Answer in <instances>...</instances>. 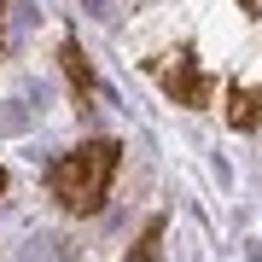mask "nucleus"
<instances>
[{
  "mask_svg": "<svg viewBox=\"0 0 262 262\" xmlns=\"http://www.w3.org/2000/svg\"><path fill=\"white\" fill-rule=\"evenodd\" d=\"M0 35H6V0H0Z\"/></svg>",
  "mask_w": 262,
  "mask_h": 262,
  "instance_id": "obj_7",
  "label": "nucleus"
},
{
  "mask_svg": "<svg viewBox=\"0 0 262 262\" xmlns=\"http://www.w3.org/2000/svg\"><path fill=\"white\" fill-rule=\"evenodd\" d=\"M58 64H64V82H70L76 111H94V105H99V82H94V64H88L82 41H64V47H58Z\"/></svg>",
  "mask_w": 262,
  "mask_h": 262,
  "instance_id": "obj_4",
  "label": "nucleus"
},
{
  "mask_svg": "<svg viewBox=\"0 0 262 262\" xmlns=\"http://www.w3.org/2000/svg\"><path fill=\"white\" fill-rule=\"evenodd\" d=\"M151 76H158V88L175 105H187V111H210V105L222 99V76L198 58V47H175V53L151 58Z\"/></svg>",
  "mask_w": 262,
  "mask_h": 262,
  "instance_id": "obj_2",
  "label": "nucleus"
},
{
  "mask_svg": "<svg viewBox=\"0 0 262 262\" xmlns=\"http://www.w3.org/2000/svg\"><path fill=\"white\" fill-rule=\"evenodd\" d=\"M117 169H122V140L94 134V140L58 151L47 163V198L64 215H99L111 187H117Z\"/></svg>",
  "mask_w": 262,
  "mask_h": 262,
  "instance_id": "obj_1",
  "label": "nucleus"
},
{
  "mask_svg": "<svg viewBox=\"0 0 262 262\" xmlns=\"http://www.w3.org/2000/svg\"><path fill=\"white\" fill-rule=\"evenodd\" d=\"M128 262H163V215H151V222L140 227V239H134Z\"/></svg>",
  "mask_w": 262,
  "mask_h": 262,
  "instance_id": "obj_5",
  "label": "nucleus"
},
{
  "mask_svg": "<svg viewBox=\"0 0 262 262\" xmlns=\"http://www.w3.org/2000/svg\"><path fill=\"white\" fill-rule=\"evenodd\" d=\"M245 6V18H262V0H239Z\"/></svg>",
  "mask_w": 262,
  "mask_h": 262,
  "instance_id": "obj_6",
  "label": "nucleus"
},
{
  "mask_svg": "<svg viewBox=\"0 0 262 262\" xmlns=\"http://www.w3.org/2000/svg\"><path fill=\"white\" fill-rule=\"evenodd\" d=\"M0 192H6V169H0Z\"/></svg>",
  "mask_w": 262,
  "mask_h": 262,
  "instance_id": "obj_8",
  "label": "nucleus"
},
{
  "mask_svg": "<svg viewBox=\"0 0 262 262\" xmlns=\"http://www.w3.org/2000/svg\"><path fill=\"white\" fill-rule=\"evenodd\" d=\"M222 117H227V128H239V134H256V128H262V58H256V70L227 76V88H222Z\"/></svg>",
  "mask_w": 262,
  "mask_h": 262,
  "instance_id": "obj_3",
  "label": "nucleus"
}]
</instances>
